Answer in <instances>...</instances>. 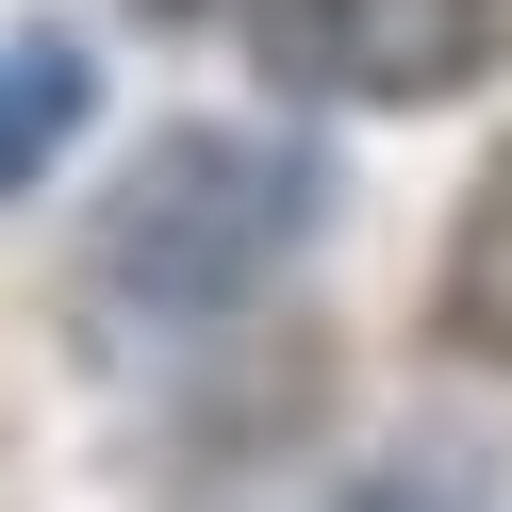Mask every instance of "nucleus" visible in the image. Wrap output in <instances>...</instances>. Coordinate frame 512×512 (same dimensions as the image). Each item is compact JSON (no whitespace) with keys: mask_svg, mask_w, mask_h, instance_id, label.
I'll return each mask as SVG.
<instances>
[{"mask_svg":"<svg viewBox=\"0 0 512 512\" xmlns=\"http://www.w3.org/2000/svg\"><path fill=\"white\" fill-rule=\"evenodd\" d=\"M347 512H496V479H479V446H413V463H380Z\"/></svg>","mask_w":512,"mask_h":512,"instance_id":"obj_5","label":"nucleus"},{"mask_svg":"<svg viewBox=\"0 0 512 512\" xmlns=\"http://www.w3.org/2000/svg\"><path fill=\"white\" fill-rule=\"evenodd\" d=\"M298 232H314V149L248 133V116H182L100 199L83 281H100V314H133V331H199V314L265 298V281L298 265Z\"/></svg>","mask_w":512,"mask_h":512,"instance_id":"obj_1","label":"nucleus"},{"mask_svg":"<svg viewBox=\"0 0 512 512\" xmlns=\"http://www.w3.org/2000/svg\"><path fill=\"white\" fill-rule=\"evenodd\" d=\"M430 331L463 347V364H496V380H512V133H496V166L463 182V232H446V281H430Z\"/></svg>","mask_w":512,"mask_h":512,"instance_id":"obj_3","label":"nucleus"},{"mask_svg":"<svg viewBox=\"0 0 512 512\" xmlns=\"http://www.w3.org/2000/svg\"><path fill=\"white\" fill-rule=\"evenodd\" d=\"M281 50H298V83H331V100H463L479 67L512 50V0H281Z\"/></svg>","mask_w":512,"mask_h":512,"instance_id":"obj_2","label":"nucleus"},{"mask_svg":"<svg viewBox=\"0 0 512 512\" xmlns=\"http://www.w3.org/2000/svg\"><path fill=\"white\" fill-rule=\"evenodd\" d=\"M67 133H83V50H67V34L0 50V199H17V182H34Z\"/></svg>","mask_w":512,"mask_h":512,"instance_id":"obj_4","label":"nucleus"}]
</instances>
